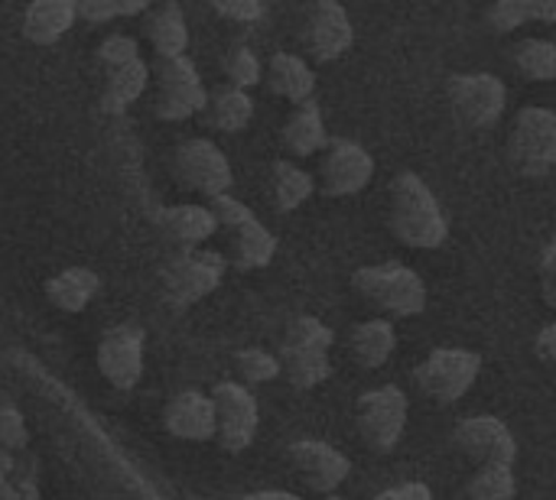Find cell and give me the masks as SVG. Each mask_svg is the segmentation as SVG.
Instances as JSON below:
<instances>
[{
  "mask_svg": "<svg viewBox=\"0 0 556 500\" xmlns=\"http://www.w3.org/2000/svg\"><path fill=\"white\" fill-rule=\"evenodd\" d=\"M78 20V0H29L20 20L23 39L33 46L59 42Z\"/></svg>",
  "mask_w": 556,
  "mask_h": 500,
  "instance_id": "obj_20",
  "label": "cell"
},
{
  "mask_svg": "<svg viewBox=\"0 0 556 500\" xmlns=\"http://www.w3.org/2000/svg\"><path fill=\"white\" fill-rule=\"evenodd\" d=\"M482 358L469 348H437L427 361L417 364L414 381L424 397H430L440 407H453L463 400L472 384L479 381Z\"/></svg>",
  "mask_w": 556,
  "mask_h": 500,
  "instance_id": "obj_7",
  "label": "cell"
},
{
  "mask_svg": "<svg viewBox=\"0 0 556 500\" xmlns=\"http://www.w3.org/2000/svg\"><path fill=\"white\" fill-rule=\"evenodd\" d=\"M208 208L218 218V228L228 234V260L238 270H264L274 254H277V238L261 225V218L238 198H231V192L215 195L208 202Z\"/></svg>",
  "mask_w": 556,
  "mask_h": 500,
  "instance_id": "obj_4",
  "label": "cell"
},
{
  "mask_svg": "<svg viewBox=\"0 0 556 500\" xmlns=\"http://www.w3.org/2000/svg\"><path fill=\"white\" fill-rule=\"evenodd\" d=\"M13 462H16V452H10V449L0 446V488L7 485V478H10V472H13Z\"/></svg>",
  "mask_w": 556,
  "mask_h": 500,
  "instance_id": "obj_44",
  "label": "cell"
},
{
  "mask_svg": "<svg viewBox=\"0 0 556 500\" xmlns=\"http://www.w3.org/2000/svg\"><path fill=\"white\" fill-rule=\"evenodd\" d=\"M222 72H225L228 85L244 88V91H251V88H254V85H261V78H264V65H261L257 52H254V49H248V46H235V49H228V52H225V59H222Z\"/></svg>",
  "mask_w": 556,
  "mask_h": 500,
  "instance_id": "obj_32",
  "label": "cell"
},
{
  "mask_svg": "<svg viewBox=\"0 0 556 500\" xmlns=\"http://www.w3.org/2000/svg\"><path fill=\"white\" fill-rule=\"evenodd\" d=\"M270 88L274 94L293 101V104H303V101H313L316 94V72L293 52H277L270 59Z\"/></svg>",
  "mask_w": 556,
  "mask_h": 500,
  "instance_id": "obj_27",
  "label": "cell"
},
{
  "mask_svg": "<svg viewBox=\"0 0 556 500\" xmlns=\"http://www.w3.org/2000/svg\"><path fill=\"white\" fill-rule=\"evenodd\" d=\"M173 176L182 189L189 192H199L205 198H215V195H225L231 192L235 185V172H231V163L228 156L212 143V140H186L176 146V156H173Z\"/></svg>",
  "mask_w": 556,
  "mask_h": 500,
  "instance_id": "obj_10",
  "label": "cell"
},
{
  "mask_svg": "<svg viewBox=\"0 0 556 500\" xmlns=\"http://www.w3.org/2000/svg\"><path fill=\"white\" fill-rule=\"evenodd\" d=\"M218 16L235 23H254L264 16V0H208Z\"/></svg>",
  "mask_w": 556,
  "mask_h": 500,
  "instance_id": "obj_37",
  "label": "cell"
},
{
  "mask_svg": "<svg viewBox=\"0 0 556 500\" xmlns=\"http://www.w3.org/2000/svg\"><path fill=\"white\" fill-rule=\"evenodd\" d=\"M147 335L137 325H114L98 342V371L117 390H134L143 377Z\"/></svg>",
  "mask_w": 556,
  "mask_h": 500,
  "instance_id": "obj_15",
  "label": "cell"
},
{
  "mask_svg": "<svg viewBox=\"0 0 556 500\" xmlns=\"http://www.w3.org/2000/svg\"><path fill=\"white\" fill-rule=\"evenodd\" d=\"M150 65L137 55L111 72H104V88H101V98H98V107L104 114H124L130 104L140 101V94L147 91L150 85Z\"/></svg>",
  "mask_w": 556,
  "mask_h": 500,
  "instance_id": "obj_21",
  "label": "cell"
},
{
  "mask_svg": "<svg viewBox=\"0 0 556 500\" xmlns=\"http://www.w3.org/2000/svg\"><path fill=\"white\" fill-rule=\"evenodd\" d=\"M336 345V332L316 319V316H300L287 325L283 345H280V368L290 387L296 390H313L329 381L332 361L329 351Z\"/></svg>",
  "mask_w": 556,
  "mask_h": 500,
  "instance_id": "obj_2",
  "label": "cell"
},
{
  "mask_svg": "<svg viewBox=\"0 0 556 500\" xmlns=\"http://www.w3.org/2000/svg\"><path fill=\"white\" fill-rule=\"evenodd\" d=\"M212 400H215V416H218V430H215L218 446L231 456L251 449L257 426H261L254 394L244 384L225 381L212 390Z\"/></svg>",
  "mask_w": 556,
  "mask_h": 500,
  "instance_id": "obj_11",
  "label": "cell"
},
{
  "mask_svg": "<svg viewBox=\"0 0 556 500\" xmlns=\"http://www.w3.org/2000/svg\"><path fill=\"white\" fill-rule=\"evenodd\" d=\"M538 355H541L544 364L556 368V322L541 329V335H538Z\"/></svg>",
  "mask_w": 556,
  "mask_h": 500,
  "instance_id": "obj_41",
  "label": "cell"
},
{
  "mask_svg": "<svg viewBox=\"0 0 556 500\" xmlns=\"http://www.w3.org/2000/svg\"><path fill=\"white\" fill-rule=\"evenodd\" d=\"M163 426H166L169 436H176L182 443H208V439H215L218 416H215L212 394H202V390L176 394L163 410Z\"/></svg>",
  "mask_w": 556,
  "mask_h": 500,
  "instance_id": "obj_18",
  "label": "cell"
},
{
  "mask_svg": "<svg viewBox=\"0 0 556 500\" xmlns=\"http://www.w3.org/2000/svg\"><path fill=\"white\" fill-rule=\"evenodd\" d=\"M319 500H342L339 495H319Z\"/></svg>",
  "mask_w": 556,
  "mask_h": 500,
  "instance_id": "obj_46",
  "label": "cell"
},
{
  "mask_svg": "<svg viewBox=\"0 0 556 500\" xmlns=\"http://www.w3.org/2000/svg\"><path fill=\"white\" fill-rule=\"evenodd\" d=\"M375 500H433V491L424 482H407L401 488H388Z\"/></svg>",
  "mask_w": 556,
  "mask_h": 500,
  "instance_id": "obj_40",
  "label": "cell"
},
{
  "mask_svg": "<svg viewBox=\"0 0 556 500\" xmlns=\"http://www.w3.org/2000/svg\"><path fill=\"white\" fill-rule=\"evenodd\" d=\"M541 293H544L547 306L556 309V234L541 254Z\"/></svg>",
  "mask_w": 556,
  "mask_h": 500,
  "instance_id": "obj_38",
  "label": "cell"
},
{
  "mask_svg": "<svg viewBox=\"0 0 556 500\" xmlns=\"http://www.w3.org/2000/svg\"><path fill=\"white\" fill-rule=\"evenodd\" d=\"M466 495L469 500H515L518 495L515 465H505V462L479 465V472L466 485Z\"/></svg>",
  "mask_w": 556,
  "mask_h": 500,
  "instance_id": "obj_29",
  "label": "cell"
},
{
  "mask_svg": "<svg viewBox=\"0 0 556 500\" xmlns=\"http://www.w3.org/2000/svg\"><path fill=\"white\" fill-rule=\"evenodd\" d=\"M137 55H140V46H137V39L127 36V33H111V36H104L101 46L94 49V59H98V65H104V72H111V68H117V65L137 59Z\"/></svg>",
  "mask_w": 556,
  "mask_h": 500,
  "instance_id": "obj_35",
  "label": "cell"
},
{
  "mask_svg": "<svg viewBox=\"0 0 556 500\" xmlns=\"http://www.w3.org/2000/svg\"><path fill=\"white\" fill-rule=\"evenodd\" d=\"M355 423H358L362 443L371 452L378 456L394 452L407 430V394L394 384L365 390L355 400Z\"/></svg>",
  "mask_w": 556,
  "mask_h": 500,
  "instance_id": "obj_6",
  "label": "cell"
},
{
  "mask_svg": "<svg viewBox=\"0 0 556 500\" xmlns=\"http://www.w3.org/2000/svg\"><path fill=\"white\" fill-rule=\"evenodd\" d=\"M355 29L339 0H306V26L303 42L313 62H336L352 49Z\"/></svg>",
  "mask_w": 556,
  "mask_h": 500,
  "instance_id": "obj_13",
  "label": "cell"
},
{
  "mask_svg": "<svg viewBox=\"0 0 556 500\" xmlns=\"http://www.w3.org/2000/svg\"><path fill=\"white\" fill-rule=\"evenodd\" d=\"M397 348V329L388 322V319H368V322H358L349 335V351L355 358L358 368L365 371H378L391 361Z\"/></svg>",
  "mask_w": 556,
  "mask_h": 500,
  "instance_id": "obj_22",
  "label": "cell"
},
{
  "mask_svg": "<svg viewBox=\"0 0 556 500\" xmlns=\"http://www.w3.org/2000/svg\"><path fill=\"white\" fill-rule=\"evenodd\" d=\"M531 20L528 0H495L489 10V26L495 33H511L518 26H525Z\"/></svg>",
  "mask_w": 556,
  "mask_h": 500,
  "instance_id": "obj_36",
  "label": "cell"
},
{
  "mask_svg": "<svg viewBox=\"0 0 556 500\" xmlns=\"http://www.w3.org/2000/svg\"><path fill=\"white\" fill-rule=\"evenodd\" d=\"M391 231L401 244L437 251L450 238L440 202L417 172H401L391 179Z\"/></svg>",
  "mask_w": 556,
  "mask_h": 500,
  "instance_id": "obj_1",
  "label": "cell"
},
{
  "mask_svg": "<svg viewBox=\"0 0 556 500\" xmlns=\"http://www.w3.org/2000/svg\"><path fill=\"white\" fill-rule=\"evenodd\" d=\"M508 159L511 166L528 176L541 179L556 166V111L551 107H525L508 137Z\"/></svg>",
  "mask_w": 556,
  "mask_h": 500,
  "instance_id": "obj_8",
  "label": "cell"
},
{
  "mask_svg": "<svg viewBox=\"0 0 556 500\" xmlns=\"http://www.w3.org/2000/svg\"><path fill=\"white\" fill-rule=\"evenodd\" d=\"M450 101L469 127H492L505 114L508 88L492 72H469L450 78Z\"/></svg>",
  "mask_w": 556,
  "mask_h": 500,
  "instance_id": "obj_12",
  "label": "cell"
},
{
  "mask_svg": "<svg viewBox=\"0 0 556 500\" xmlns=\"http://www.w3.org/2000/svg\"><path fill=\"white\" fill-rule=\"evenodd\" d=\"M235 371H238V377H241L244 384H254V387L270 384V381H277V377L283 374L280 358L270 355L267 348H241V351L235 355Z\"/></svg>",
  "mask_w": 556,
  "mask_h": 500,
  "instance_id": "obj_31",
  "label": "cell"
},
{
  "mask_svg": "<svg viewBox=\"0 0 556 500\" xmlns=\"http://www.w3.org/2000/svg\"><path fill=\"white\" fill-rule=\"evenodd\" d=\"M26 443H29V433H26L23 413L16 410V403L10 397L0 394V446L10 452H23Z\"/></svg>",
  "mask_w": 556,
  "mask_h": 500,
  "instance_id": "obj_34",
  "label": "cell"
},
{
  "mask_svg": "<svg viewBox=\"0 0 556 500\" xmlns=\"http://www.w3.org/2000/svg\"><path fill=\"white\" fill-rule=\"evenodd\" d=\"M352 286L358 296H365L371 306H378L381 312L394 316V319H414L427 309V283L424 277L397 260H384V264H371L355 270Z\"/></svg>",
  "mask_w": 556,
  "mask_h": 500,
  "instance_id": "obj_3",
  "label": "cell"
},
{
  "mask_svg": "<svg viewBox=\"0 0 556 500\" xmlns=\"http://www.w3.org/2000/svg\"><path fill=\"white\" fill-rule=\"evenodd\" d=\"M156 98L153 114L160 120H186L205 111L208 91L189 55H173L156 62Z\"/></svg>",
  "mask_w": 556,
  "mask_h": 500,
  "instance_id": "obj_9",
  "label": "cell"
},
{
  "mask_svg": "<svg viewBox=\"0 0 556 500\" xmlns=\"http://www.w3.org/2000/svg\"><path fill=\"white\" fill-rule=\"evenodd\" d=\"M225 270H228L225 254L182 247L163 267V296L173 309H189L222 286Z\"/></svg>",
  "mask_w": 556,
  "mask_h": 500,
  "instance_id": "obj_5",
  "label": "cell"
},
{
  "mask_svg": "<svg viewBox=\"0 0 556 500\" xmlns=\"http://www.w3.org/2000/svg\"><path fill=\"white\" fill-rule=\"evenodd\" d=\"M147 39L156 49L160 59H173V55H186L189 46V26L182 16V7L176 0H166L160 10L150 13L147 20Z\"/></svg>",
  "mask_w": 556,
  "mask_h": 500,
  "instance_id": "obj_26",
  "label": "cell"
},
{
  "mask_svg": "<svg viewBox=\"0 0 556 500\" xmlns=\"http://www.w3.org/2000/svg\"><path fill=\"white\" fill-rule=\"evenodd\" d=\"M78 20L85 23H111L117 20L111 0H78Z\"/></svg>",
  "mask_w": 556,
  "mask_h": 500,
  "instance_id": "obj_39",
  "label": "cell"
},
{
  "mask_svg": "<svg viewBox=\"0 0 556 500\" xmlns=\"http://www.w3.org/2000/svg\"><path fill=\"white\" fill-rule=\"evenodd\" d=\"M287 153L293 156H313L319 153L323 146H329V133H326V124H323V107L316 101H303L290 111L287 124H283V133H280Z\"/></svg>",
  "mask_w": 556,
  "mask_h": 500,
  "instance_id": "obj_23",
  "label": "cell"
},
{
  "mask_svg": "<svg viewBox=\"0 0 556 500\" xmlns=\"http://www.w3.org/2000/svg\"><path fill=\"white\" fill-rule=\"evenodd\" d=\"M528 10H531V20L556 23V0H528Z\"/></svg>",
  "mask_w": 556,
  "mask_h": 500,
  "instance_id": "obj_42",
  "label": "cell"
},
{
  "mask_svg": "<svg viewBox=\"0 0 556 500\" xmlns=\"http://www.w3.org/2000/svg\"><path fill=\"white\" fill-rule=\"evenodd\" d=\"M241 500H300L293 491H254V495H248V498Z\"/></svg>",
  "mask_w": 556,
  "mask_h": 500,
  "instance_id": "obj_45",
  "label": "cell"
},
{
  "mask_svg": "<svg viewBox=\"0 0 556 500\" xmlns=\"http://www.w3.org/2000/svg\"><path fill=\"white\" fill-rule=\"evenodd\" d=\"M375 176V156L355 143V140H329L323 163H319V182L323 192L332 198H345V195H358Z\"/></svg>",
  "mask_w": 556,
  "mask_h": 500,
  "instance_id": "obj_14",
  "label": "cell"
},
{
  "mask_svg": "<svg viewBox=\"0 0 556 500\" xmlns=\"http://www.w3.org/2000/svg\"><path fill=\"white\" fill-rule=\"evenodd\" d=\"M153 225L179 247H199L218 231V218L208 205L182 202V205H166L153 215Z\"/></svg>",
  "mask_w": 556,
  "mask_h": 500,
  "instance_id": "obj_19",
  "label": "cell"
},
{
  "mask_svg": "<svg viewBox=\"0 0 556 500\" xmlns=\"http://www.w3.org/2000/svg\"><path fill=\"white\" fill-rule=\"evenodd\" d=\"M287 459L293 465V472L300 475V482L316 491V495H336V488L349 478L352 465L349 459L319 439H300L287 449Z\"/></svg>",
  "mask_w": 556,
  "mask_h": 500,
  "instance_id": "obj_17",
  "label": "cell"
},
{
  "mask_svg": "<svg viewBox=\"0 0 556 500\" xmlns=\"http://www.w3.org/2000/svg\"><path fill=\"white\" fill-rule=\"evenodd\" d=\"M453 443L463 456H469L479 465L505 462L515 465L518 459V439L498 416H466L453 430Z\"/></svg>",
  "mask_w": 556,
  "mask_h": 500,
  "instance_id": "obj_16",
  "label": "cell"
},
{
  "mask_svg": "<svg viewBox=\"0 0 556 500\" xmlns=\"http://www.w3.org/2000/svg\"><path fill=\"white\" fill-rule=\"evenodd\" d=\"M515 68L531 81H554L556 42H551V39H521L515 49Z\"/></svg>",
  "mask_w": 556,
  "mask_h": 500,
  "instance_id": "obj_30",
  "label": "cell"
},
{
  "mask_svg": "<svg viewBox=\"0 0 556 500\" xmlns=\"http://www.w3.org/2000/svg\"><path fill=\"white\" fill-rule=\"evenodd\" d=\"M101 293V277L91 267H65L46 283V296L59 312H85Z\"/></svg>",
  "mask_w": 556,
  "mask_h": 500,
  "instance_id": "obj_24",
  "label": "cell"
},
{
  "mask_svg": "<svg viewBox=\"0 0 556 500\" xmlns=\"http://www.w3.org/2000/svg\"><path fill=\"white\" fill-rule=\"evenodd\" d=\"M114 3V13L117 16H137V13H143L153 0H111Z\"/></svg>",
  "mask_w": 556,
  "mask_h": 500,
  "instance_id": "obj_43",
  "label": "cell"
},
{
  "mask_svg": "<svg viewBox=\"0 0 556 500\" xmlns=\"http://www.w3.org/2000/svg\"><path fill=\"white\" fill-rule=\"evenodd\" d=\"M0 500H39V472H36V459L23 449L16 452L13 472L7 478V485L0 488Z\"/></svg>",
  "mask_w": 556,
  "mask_h": 500,
  "instance_id": "obj_33",
  "label": "cell"
},
{
  "mask_svg": "<svg viewBox=\"0 0 556 500\" xmlns=\"http://www.w3.org/2000/svg\"><path fill=\"white\" fill-rule=\"evenodd\" d=\"M270 189H274V205L277 211H296L300 205H306L316 192V179L300 169L290 159H277L270 166Z\"/></svg>",
  "mask_w": 556,
  "mask_h": 500,
  "instance_id": "obj_28",
  "label": "cell"
},
{
  "mask_svg": "<svg viewBox=\"0 0 556 500\" xmlns=\"http://www.w3.org/2000/svg\"><path fill=\"white\" fill-rule=\"evenodd\" d=\"M205 124L222 130V133H238L251 124L254 117V98L244 91V88H235V85H218L208 91V101H205Z\"/></svg>",
  "mask_w": 556,
  "mask_h": 500,
  "instance_id": "obj_25",
  "label": "cell"
}]
</instances>
